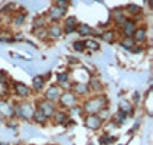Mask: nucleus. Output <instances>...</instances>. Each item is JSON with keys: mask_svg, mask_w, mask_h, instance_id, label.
Wrapping results in <instances>:
<instances>
[{"mask_svg": "<svg viewBox=\"0 0 153 145\" xmlns=\"http://www.w3.org/2000/svg\"><path fill=\"white\" fill-rule=\"evenodd\" d=\"M23 21H25V12H20V14L14 16V18H12V23H14L16 26L23 24Z\"/></svg>", "mask_w": 153, "mask_h": 145, "instance_id": "bb28decb", "label": "nucleus"}, {"mask_svg": "<svg viewBox=\"0 0 153 145\" xmlns=\"http://www.w3.org/2000/svg\"><path fill=\"white\" fill-rule=\"evenodd\" d=\"M74 50H76V52H81V50H84V43L83 41H74Z\"/></svg>", "mask_w": 153, "mask_h": 145, "instance_id": "2f4dec72", "label": "nucleus"}, {"mask_svg": "<svg viewBox=\"0 0 153 145\" xmlns=\"http://www.w3.org/2000/svg\"><path fill=\"white\" fill-rule=\"evenodd\" d=\"M120 26H121V34H123V37H132L133 32H135V29H136V21H135L133 18H126L124 23L120 24Z\"/></svg>", "mask_w": 153, "mask_h": 145, "instance_id": "39448f33", "label": "nucleus"}, {"mask_svg": "<svg viewBox=\"0 0 153 145\" xmlns=\"http://www.w3.org/2000/svg\"><path fill=\"white\" fill-rule=\"evenodd\" d=\"M132 38L135 40V44H144V41L147 40V29L146 28H136Z\"/></svg>", "mask_w": 153, "mask_h": 145, "instance_id": "9d476101", "label": "nucleus"}, {"mask_svg": "<svg viewBox=\"0 0 153 145\" xmlns=\"http://www.w3.org/2000/svg\"><path fill=\"white\" fill-rule=\"evenodd\" d=\"M71 113H72V115L81 113V107H78V105H74V107H71Z\"/></svg>", "mask_w": 153, "mask_h": 145, "instance_id": "72a5a7b5", "label": "nucleus"}, {"mask_svg": "<svg viewBox=\"0 0 153 145\" xmlns=\"http://www.w3.org/2000/svg\"><path fill=\"white\" fill-rule=\"evenodd\" d=\"M60 95H61V89L58 86L52 84V86H49L48 90L45 92V99L46 101H51V102H55V101H58Z\"/></svg>", "mask_w": 153, "mask_h": 145, "instance_id": "0eeeda50", "label": "nucleus"}, {"mask_svg": "<svg viewBox=\"0 0 153 145\" xmlns=\"http://www.w3.org/2000/svg\"><path fill=\"white\" fill-rule=\"evenodd\" d=\"M0 28H2V20H0Z\"/></svg>", "mask_w": 153, "mask_h": 145, "instance_id": "58836bf2", "label": "nucleus"}, {"mask_svg": "<svg viewBox=\"0 0 153 145\" xmlns=\"http://www.w3.org/2000/svg\"><path fill=\"white\" fill-rule=\"evenodd\" d=\"M126 12H129V14H132V16H139L141 14V8H139L138 5H133V3H129L126 6Z\"/></svg>", "mask_w": 153, "mask_h": 145, "instance_id": "a878e982", "label": "nucleus"}, {"mask_svg": "<svg viewBox=\"0 0 153 145\" xmlns=\"http://www.w3.org/2000/svg\"><path fill=\"white\" fill-rule=\"evenodd\" d=\"M120 112L124 113L126 116H127V115H132V113H133V105L127 101V99H121V101H120Z\"/></svg>", "mask_w": 153, "mask_h": 145, "instance_id": "f3484780", "label": "nucleus"}, {"mask_svg": "<svg viewBox=\"0 0 153 145\" xmlns=\"http://www.w3.org/2000/svg\"><path fill=\"white\" fill-rule=\"evenodd\" d=\"M72 92L76 95V96H83V95H86V93H89V87H87V84L86 83H74L72 84Z\"/></svg>", "mask_w": 153, "mask_h": 145, "instance_id": "dca6fc26", "label": "nucleus"}, {"mask_svg": "<svg viewBox=\"0 0 153 145\" xmlns=\"http://www.w3.org/2000/svg\"><path fill=\"white\" fill-rule=\"evenodd\" d=\"M84 43V49L87 47L89 50H98L100 49V44H98V41L97 40H92V38H89V40H86V41H83Z\"/></svg>", "mask_w": 153, "mask_h": 145, "instance_id": "393cba45", "label": "nucleus"}, {"mask_svg": "<svg viewBox=\"0 0 153 145\" xmlns=\"http://www.w3.org/2000/svg\"><path fill=\"white\" fill-rule=\"evenodd\" d=\"M87 87H89V92H100L101 89H103V86H101L100 81L95 80V78H91V81H89Z\"/></svg>", "mask_w": 153, "mask_h": 145, "instance_id": "5701e85b", "label": "nucleus"}, {"mask_svg": "<svg viewBox=\"0 0 153 145\" xmlns=\"http://www.w3.org/2000/svg\"><path fill=\"white\" fill-rule=\"evenodd\" d=\"M14 90H16V95L19 96V98H28L29 96V92H31V89L25 84V83H14Z\"/></svg>", "mask_w": 153, "mask_h": 145, "instance_id": "9b49d317", "label": "nucleus"}, {"mask_svg": "<svg viewBox=\"0 0 153 145\" xmlns=\"http://www.w3.org/2000/svg\"><path fill=\"white\" fill-rule=\"evenodd\" d=\"M66 11H68V8H61V6L54 5V6H51V8H49V11H48V17L55 23L57 20H60L63 16L66 14Z\"/></svg>", "mask_w": 153, "mask_h": 145, "instance_id": "6e6552de", "label": "nucleus"}, {"mask_svg": "<svg viewBox=\"0 0 153 145\" xmlns=\"http://www.w3.org/2000/svg\"><path fill=\"white\" fill-rule=\"evenodd\" d=\"M57 81H58V87H68L69 86V73L68 72H60L57 75Z\"/></svg>", "mask_w": 153, "mask_h": 145, "instance_id": "6ab92c4d", "label": "nucleus"}, {"mask_svg": "<svg viewBox=\"0 0 153 145\" xmlns=\"http://www.w3.org/2000/svg\"><path fill=\"white\" fill-rule=\"evenodd\" d=\"M6 92H8V84L6 83H0V98H3Z\"/></svg>", "mask_w": 153, "mask_h": 145, "instance_id": "473e14b6", "label": "nucleus"}, {"mask_svg": "<svg viewBox=\"0 0 153 145\" xmlns=\"http://www.w3.org/2000/svg\"><path fill=\"white\" fill-rule=\"evenodd\" d=\"M45 78H43V75H35L34 78H32V89L35 90V92H40L42 89H43V86H45Z\"/></svg>", "mask_w": 153, "mask_h": 145, "instance_id": "a211bd4d", "label": "nucleus"}, {"mask_svg": "<svg viewBox=\"0 0 153 145\" xmlns=\"http://www.w3.org/2000/svg\"><path fill=\"white\" fill-rule=\"evenodd\" d=\"M106 101H107L106 95H97L91 99H87L83 109L87 115H98L100 110H103L106 107Z\"/></svg>", "mask_w": 153, "mask_h": 145, "instance_id": "f03ea898", "label": "nucleus"}, {"mask_svg": "<svg viewBox=\"0 0 153 145\" xmlns=\"http://www.w3.org/2000/svg\"><path fill=\"white\" fill-rule=\"evenodd\" d=\"M12 112H14V115L17 118H20V119L28 121V119L32 118V115L35 112V107H34V104L29 102V101H20V102L12 105Z\"/></svg>", "mask_w": 153, "mask_h": 145, "instance_id": "f257e3e1", "label": "nucleus"}, {"mask_svg": "<svg viewBox=\"0 0 153 145\" xmlns=\"http://www.w3.org/2000/svg\"><path fill=\"white\" fill-rule=\"evenodd\" d=\"M51 118H54V124H63V122L68 119V113L61 112V110H55V113L51 116Z\"/></svg>", "mask_w": 153, "mask_h": 145, "instance_id": "aec40b11", "label": "nucleus"}, {"mask_svg": "<svg viewBox=\"0 0 153 145\" xmlns=\"http://www.w3.org/2000/svg\"><path fill=\"white\" fill-rule=\"evenodd\" d=\"M120 46H121V47H124V49L132 50V47H133V46H136V44H135V40H133L132 37H123L121 40H120Z\"/></svg>", "mask_w": 153, "mask_h": 145, "instance_id": "412c9836", "label": "nucleus"}, {"mask_svg": "<svg viewBox=\"0 0 153 145\" xmlns=\"http://www.w3.org/2000/svg\"><path fill=\"white\" fill-rule=\"evenodd\" d=\"M37 109L40 110L46 118H51V116H52V115L55 113V102H51V101L42 99V101H38Z\"/></svg>", "mask_w": 153, "mask_h": 145, "instance_id": "20e7f679", "label": "nucleus"}, {"mask_svg": "<svg viewBox=\"0 0 153 145\" xmlns=\"http://www.w3.org/2000/svg\"><path fill=\"white\" fill-rule=\"evenodd\" d=\"M48 35L49 37H52V38H60L63 35V28L58 24V23H51L48 26V29H46Z\"/></svg>", "mask_w": 153, "mask_h": 145, "instance_id": "ddd939ff", "label": "nucleus"}, {"mask_svg": "<svg viewBox=\"0 0 153 145\" xmlns=\"http://www.w3.org/2000/svg\"><path fill=\"white\" fill-rule=\"evenodd\" d=\"M76 24H78V20H76V17H74V16L68 17V18L65 20V28H63V32H65L66 35H69V34L75 32Z\"/></svg>", "mask_w": 153, "mask_h": 145, "instance_id": "1a4fd4ad", "label": "nucleus"}, {"mask_svg": "<svg viewBox=\"0 0 153 145\" xmlns=\"http://www.w3.org/2000/svg\"><path fill=\"white\" fill-rule=\"evenodd\" d=\"M84 124L89 130H98L103 125V119H101L98 115H87L86 119H84Z\"/></svg>", "mask_w": 153, "mask_h": 145, "instance_id": "423d86ee", "label": "nucleus"}, {"mask_svg": "<svg viewBox=\"0 0 153 145\" xmlns=\"http://www.w3.org/2000/svg\"><path fill=\"white\" fill-rule=\"evenodd\" d=\"M76 34L81 35V37H87V35H92L95 32V29L92 28V26H89L87 23H78L76 24Z\"/></svg>", "mask_w": 153, "mask_h": 145, "instance_id": "4468645a", "label": "nucleus"}, {"mask_svg": "<svg viewBox=\"0 0 153 145\" xmlns=\"http://www.w3.org/2000/svg\"><path fill=\"white\" fill-rule=\"evenodd\" d=\"M126 118H127V116H126L124 113H121V112L118 110V113H117V115H115V116H113V121H115V122H117V121H118V122L121 124V122H124V121H126ZM115 122H113V124H115Z\"/></svg>", "mask_w": 153, "mask_h": 145, "instance_id": "c756f323", "label": "nucleus"}, {"mask_svg": "<svg viewBox=\"0 0 153 145\" xmlns=\"http://www.w3.org/2000/svg\"><path fill=\"white\" fill-rule=\"evenodd\" d=\"M32 119H34L37 124H45L48 118H46L40 110H38V109H35V112H34V115H32Z\"/></svg>", "mask_w": 153, "mask_h": 145, "instance_id": "b1692460", "label": "nucleus"}, {"mask_svg": "<svg viewBox=\"0 0 153 145\" xmlns=\"http://www.w3.org/2000/svg\"><path fill=\"white\" fill-rule=\"evenodd\" d=\"M45 17L43 16H40V17H37L35 20H34V29L35 28H45Z\"/></svg>", "mask_w": 153, "mask_h": 145, "instance_id": "c85d7f7f", "label": "nucleus"}, {"mask_svg": "<svg viewBox=\"0 0 153 145\" xmlns=\"http://www.w3.org/2000/svg\"><path fill=\"white\" fill-rule=\"evenodd\" d=\"M9 35H11V34L0 31V41H2V43H5V41H12V37H9Z\"/></svg>", "mask_w": 153, "mask_h": 145, "instance_id": "7c9ffc66", "label": "nucleus"}, {"mask_svg": "<svg viewBox=\"0 0 153 145\" xmlns=\"http://www.w3.org/2000/svg\"><path fill=\"white\" fill-rule=\"evenodd\" d=\"M34 35H37L38 38H46V37H48L46 28H35V29H34Z\"/></svg>", "mask_w": 153, "mask_h": 145, "instance_id": "cd10ccee", "label": "nucleus"}, {"mask_svg": "<svg viewBox=\"0 0 153 145\" xmlns=\"http://www.w3.org/2000/svg\"><path fill=\"white\" fill-rule=\"evenodd\" d=\"M147 3H149V5H152V0H147Z\"/></svg>", "mask_w": 153, "mask_h": 145, "instance_id": "e433bc0d", "label": "nucleus"}, {"mask_svg": "<svg viewBox=\"0 0 153 145\" xmlns=\"http://www.w3.org/2000/svg\"><path fill=\"white\" fill-rule=\"evenodd\" d=\"M132 52H133V54H141L143 47H141V46H133V47H132Z\"/></svg>", "mask_w": 153, "mask_h": 145, "instance_id": "c9c22d12", "label": "nucleus"}, {"mask_svg": "<svg viewBox=\"0 0 153 145\" xmlns=\"http://www.w3.org/2000/svg\"><path fill=\"white\" fill-rule=\"evenodd\" d=\"M0 115L8 116V118H11L12 115H14V112H12V105L5 98H0Z\"/></svg>", "mask_w": 153, "mask_h": 145, "instance_id": "2eb2a0df", "label": "nucleus"}, {"mask_svg": "<svg viewBox=\"0 0 153 145\" xmlns=\"http://www.w3.org/2000/svg\"><path fill=\"white\" fill-rule=\"evenodd\" d=\"M8 80V73H5L3 70H0V83H6Z\"/></svg>", "mask_w": 153, "mask_h": 145, "instance_id": "f704fd0d", "label": "nucleus"}, {"mask_svg": "<svg viewBox=\"0 0 153 145\" xmlns=\"http://www.w3.org/2000/svg\"><path fill=\"white\" fill-rule=\"evenodd\" d=\"M100 37H101V40H103L104 43H113L115 38H117V37H115V32H113V31H104Z\"/></svg>", "mask_w": 153, "mask_h": 145, "instance_id": "4be33fe9", "label": "nucleus"}, {"mask_svg": "<svg viewBox=\"0 0 153 145\" xmlns=\"http://www.w3.org/2000/svg\"><path fill=\"white\" fill-rule=\"evenodd\" d=\"M127 18V12L123 9V8H115L113 11H112V20L117 23V24H123L124 23V20Z\"/></svg>", "mask_w": 153, "mask_h": 145, "instance_id": "f8f14e48", "label": "nucleus"}, {"mask_svg": "<svg viewBox=\"0 0 153 145\" xmlns=\"http://www.w3.org/2000/svg\"><path fill=\"white\" fill-rule=\"evenodd\" d=\"M0 122H3V121H2V115H0Z\"/></svg>", "mask_w": 153, "mask_h": 145, "instance_id": "4c0bfd02", "label": "nucleus"}, {"mask_svg": "<svg viewBox=\"0 0 153 145\" xmlns=\"http://www.w3.org/2000/svg\"><path fill=\"white\" fill-rule=\"evenodd\" d=\"M58 101H60V104L63 105V107H68V109H71V107H74V105H76L78 96H76V95L74 93V92L66 90V92H63V93L60 95Z\"/></svg>", "mask_w": 153, "mask_h": 145, "instance_id": "7ed1b4c3", "label": "nucleus"}]
</instances>
